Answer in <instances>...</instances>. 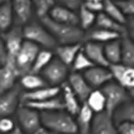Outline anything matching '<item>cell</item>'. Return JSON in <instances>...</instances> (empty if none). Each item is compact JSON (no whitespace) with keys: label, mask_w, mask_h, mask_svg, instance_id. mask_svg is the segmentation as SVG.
Returning <instances> with one entry per match:
<instances>
[{"label":"cell","mask_w":134,"mask_h":134,"mask_svg":"<svg viewBox=\"0 0 134 134\" xmlns=\"http://www.w3.org/2000/svg\"><path fill=\"white\" fill-rule=\"evenodd\" d=\"M41 125L56 134H76L77 126L73 117L64 110L43 111L40 114Z\"/></svg>","instance_id":"1"},{"label":"cell","mask_w":134,"mask_h":134,"mask_svg":"<svg viewBox=\"0 0 134 134\" xmlns=\"http://www.w3.org/2000/svg\"><path fill=\"white\" fill-rule=\"evenodd\" d=\"M44 28H46L47 31L55 38V40H58L63 45L68 44H77L84 37V31L79 26H69L56 23L48 16L41 18Z\"/></svg>","instance_id":"2"},{"label":"cell","mask_w":134,"mask_h":134,"mask_svg":"<svg viewBox=\"0 0 134 134\" xmlns=\"http://www.w3.org/2000/svg\"><path fill=\"white\" fill-rule=\"evenodd\" d=\"M105 97V113L113 116L114 111L124 103L128 101V93L125 88L117 83H107L101 89Z\"/></svg>","instance_id":"3"},{"label":"cell","mask_w":134,"mask_h":134,"mask_svg":"<svg viewBox=\"0 0 134 134\" xmlns=\"http://www.w3.org/2000/svg\"><path fill=\"white\" fill-rule=\"evenodd\" d=\"M39 52L40 47L36 44H33L32 42L26 40L23 42L20 51L15 58V65L19 76H23L30 72L31 66L35 62Z\"/></svg>","instance_id":"4"},{"label":"cell","mask_w":134,"mask_h":134,"mask_svg":"<svg viewBox=\"0 0 134 134\" xmlns=\"http://www.w3.org/2000/svg\"><path fill=\"white\" fill-rule=\"evenodd\" d=\"M23 37L26 41L32 42L38 46H43L46 48H52L56 45L57 41L43 26L38 24L27 25L23 29Z\"/></svg>","instance_id":"5"},{"label":"cell","mask_w":134,"mask_h":134,"mask_svg":"<svg viewBox=\"0 0 134 134\" xmlns=\"http://www.w3.org/2000/svg\"><path fill=\"white\" fill-rule=\"evenodd\" d=\"M1 39H2V41L4 43L7 55H8L7 62L11 63L13 66L16 68L15 58H16V56L18 55V53L20 51V47H21V44H23V42H24L23 29H21L20 27L11 28L9 31L2 33Z\"/></svg>","instance_id":"6"},{"label":"cell","mask_w":134,"mask_h":134,"mask_svg":"<svg viewBox=\"0 0 134 134\" xmlns=\"http://www.w3.org/2000/svg\"><path fill=\"white\" fill-rule=\"evenodd\" d=\"M108 70L111 74V77L117 81V84L120 85L126 90H132L134 88V68L127 66L122 63L109 64Z\"/></svg>","instance_id":"7"},{"label":"cell","mask_w":134,"mask_h":134,"mask_svg":"<svg viewBox=\"0 0 134 134\" xmlns=\"http://www.w3.org/2000/svg\"><path fill=\"white\" fill-rule=\"evenodd\" d=\"M42 73L43 76L45 77V80L49 84L56 87V85L63 83L64 80L66 79V76H68V66L63 64L58 58H53L51 62L44 68Z\"/></svg>","instance_id":"8"},{"label":"cell","mask_w":134,"mask_h":134,"mask_svg":"<svg viewBox=\"0 0 134 134\" xmlns=\"http://www.w3.org/2000/svg\"><path fill=\"white\" fill-rule=\"evenodd\" d=\"M17 119L19 121L20 126L28 133H33L38 130L41 125L40 113L32 108H29L21 104L17 109Z\"/></svg>","instance_id":"9"},{"label":"cell","mask_w":134,"mask_h":134,"mask_svg":"<svg viewBox=\"0 0 134 134\" xmlns=\"http://www.w3.org/2000/svg\"><path fill=\"white\" fill-rule=\"evenodd\" d=\"M83 77L91 88L104 86L113 80L111 74L109 70H107V68H102V66H97V65L84 71Z\"/></svg>","instance_id":"10"},{"label":"cell","mask_w":134,"mask_h":134,"mask_svg":"<svg viewBox=\"0 0 134 134\" xmlns=\"http://www.w3.org/2000/svg\"><path fill=\"white\" fill-rule=\"evenodd\" d=\"M90 130L92 134H117V128L113 117L105 111L93 116Z\"/></svg>","instance_id":"11"},{"label":"cell","mask_w":134,"mask_h":134,"mask_svg":"<svg viewBox=\"0 0 134 134\" xmlns=\"http://www.w3.org/2000/svg\"><path fill=\"white\" fill-rule=\"evenodd\" d=\"M68 85L72 89V91L75 94V97L79 100H81L83 103L86 102L88 96L92 91V88L85 81V79L81 73L73 72L72 74H70Z\"/></svg>","instance_id":"12"},{"label":"cell","mask_w":134,"mask_h":134,"mask_svg":"<svg viewBox=\"0 0 134 134\" xmlns=\"http://www.w3.org/2000/svg\"><path fill=\"white\" fill-rule=\"evenodd\" d=\"M48 17L56 23L77 26L79 25V16L75 12L64 8L63 5H54L48 13Z\"/></svg>","instance_id":"13"},{"label":"cell","mask_w":134,"mask_h":134,"mask_svg":"<svg viewBox=\"0 0 134 134\" xmlns=\"http://www.w3.org/2000/svg\"><path fill=\"white\" fill-rule=\"evenodd\" d=\"M83 52L86 54V56L89 58V60L93 63V65L102 66V68H108L109 63L107 62V60L105 58L103 44L89 41L85 44V47H84Z\"/></svg>","instance_id":"14"},{"label":"cell","mask_w":134,"mask_h":134,"mask_svg":"<svg viewBox=\"0 0 134 134\" xmlns=\"http://www.w3.org/2000/svg\"><path fill=\"white\" fill-rule=\"evenodd\" d=\"M19 101L18 89H11L10 91L0 94V118L9 117L17 109Z\"/></svg>","instance_id":"15"},{"label":"cell","mask_w":134,"mask_h":134,"mask_svg":"<svg viewBox=\"0 0 134 134\" xmlns=\"http://www.w3.org/2000/svg\"><path fill=\"white\" fill-rule=\"evenodd\" d=\"M60 92L59 87H44L40 88L33 91H27L23 96L20 97V100L23 103L26 102H41L45 101L48 99H53L55 97H57Z\"/></svg>","instance_id":"16"},{"label":"cell","mask_w":134,"mask_h":134,"mask_svg":"<svg viewBox=\"0 0 134 134\" xmlns=\"http://www.w3.org/2000/svg\"><path fill=\"white\" fill-rule=\"evenodd\" d=\"M19 74L15 66L11 63L5 62L2 66H0V94H3L11 89H13L16 77Z\"/></svg>","instance_id":"17"},{"label":"cell","mask_w":134,"mask_h":134,"mask_svg":"<svg viewBox=\"0 0 134 134\" xmlns=\"http://www.w3.org/2000/svg\"><path fill=\"white\" fill-rule=\"evenodd\" d=\"M23 105L32 108L37 111H56V110H64V104L60 97H55L41 102H26Z\"/></svg>","instance_id":"18"},{"label":"cell","mask_w":134,"mask_h":134,"mask_svg":"<svg viewBox=\"0 0 134 134\" xmlns=\"http://www.w3.org/2000/svg\"><path fill=\"white\" fill-rule=\"evenodd\" d=\"M62 102L64 104V109L69 115L76 116L79 114L81 108L79 99L75 97L72 89L66 83H63V87H62Z\"/></svg>","instance_id":"19"},{"label":"cell","mask_w":134,"mask_h":134,"mask_svg":"<svg viewBox=\"0 0 134 134\" xmlns=\"http://www.w3.org/2000/svg\"><path fill=\"white\" fill-rule=\"evenodd\" d=\"M76 116H77V120L75 122L77 126V132H80L81 134H89L93 118L92 110L88 107L86 103H83V105L80 108L79 114Z\"/></svg>","instance_id":"20"},{"label":"cell","mask_w":134,"mask_h":134,"mask_svg":"<svg viewBox=\"0 0 134 134\" xmlns=\"http://www.w3.org/2000/svg\"><path fill=\"white\" fill-rule=\"evenodd\" d=\"M96 25L98 28L100 29H105L108 31H113V32H117L121 37H127V29L124 25H120L118 23H116L115 20H113L111 18H109L106 14L99 13L96 17Z\"/></svg>","instance_id":"21"},{"label":"cell","mask_w":134,"mask_h":134,"mask_svg":"<svg viewBox=\"0 0 134 134\" xmlns=\"http://www.w3.org/2000/svg\"><path fill=\"white\" fill-rule=\"evenodd\" d=\"M82 49V45L80 43L77 44H68V45H61L56 48V53L58 55V59L65 64L66 66L72 65L74 58L79 52Z\"/></svg>","instance_id":"22"},{"label":"cell","mask_w":134,"mask_h":134,"mask_svg":"<svg viewBox=\"0 0 134 134\" xmlns=\"http://www.w3.org/2000/svg\"><path fill=\"white\" fill-rule=\"evenodd\" d=\"M13 23V9L12 2L0 0V31L2 33L9 31Z\"/></svg>","instance_id":"23"},{"label":"cell","mask_w":134,"mask_h":134,"mask_svg":"<svg viewBox=\"0 0 134 134\" xmlns=\"http://www.w3.org/2000/svg\"><path fill=\"white\" fill-rule=\"evenodd\" d=\"M12 9L20 23H27L31 17L32 2L29 0H14L12 1Z\"/></svg>","instance_id":"24"},{"label":"cell","mask_w":134,"mask_h":134,"mask_svg":"<svg viewBox=\"0 0 134 134\" xmlns=\"http://www.w3.org/2000/svg\"><path fill=\"white\" fill-rule=\"evenodd\" d=\"M88 107L92 110V113H102L105 110V97L101 90H92L90 94L88 96L86 102Z\"/></svg>","instance_id":"25"},{"label":"cell","mask_w":134,"mask_h":134,"mask_svg":"<svg viewBox=\"0 0 134 134\" xmlns=\"http://www.w3.org/2000/svg\"><path fill=\"white\" fill-rule=\"evenodd\" d=\"M111 117L117 125L121 122H134V104L124 103L114 111Z\"/></svg>","instance_id":"26"},{"label":"cell","mask_w":134,"mask_h":134,"mask_svg":"<svg viewBox=\"0 0 134 134\" xmlns=\"http://www.w3.org/2000/svg\"><path fill=\"white\" fill-rule=\"evenodd\" d=\"M121 45V58L120 63L127 66H133L134 64V43L128 37H124L120 40Z\"/></svg>","instance_id":"27"},{"label":"cell","mask_w":134,"mask_h":134,"mask_svg":"<svg viewBox=\"0 0 134 134\" xmlns=\"http://www.w3.org/2000/svg\"><path fill=\"white\" fill-rule=\"evenodd\" d=\"M103 49H104L105 58L109 64L120 63V58H121L120 39L106 43L105 45H103Z\"/></svg>","instance_id":"28"},{"label":"cell","mask_w":134,"mask_h":134,"mask_svg":"<svg viewBox=\"0 0 134 134\" xmlns=\"http://www.w3.org/2000/svg\"><path fill=\"white\" fill-rule=\"evenodd\" d=\"M121 38V36L117 32H113V31H108L105 29H94L92 30L90 33L88 35V39L91 42H96V43H108L115 40H119Z\"/></svg>","instance_id":"29"},{"label":"cell","mask_w":134,"mask_h":134,"mask_svg":"<svg viewBox=\"0 0 134 134\" xmlns=\"http://www.w3.org/2000/svg\"><path fill=\"white\" fill-rule=\"evenodd\" d=\"M20 84L28 91H33V90H37V89H40V88L47 87L46 86L47 83L45 80L42 79L38 74H32V73H28V74H25L21 76Z\"/></svg>","instance_id":"30"},{"label":"cell","mask_w":134,"mask_h":134,"mask_svg":"<svg viewBox=\"0 0 134 134\" xmlns=\"http://www.w3.org/2000/svg\"><path fill=\"white\" fill-rule=\"evenodd\" d=\"M103 13L120 25H124L127 21L126 16L120 12V10L116 7L114 1H110V0L103 1Z\"/></svg>","instance_id":"31"},{"label":"cell","mask_w":134,"mask_h":134,"mask_svg":"<svg viewBox=\"0 0 134 134\" xmlns=\"http://www.w3.org/2000/svg\"><path fill=\"white\" fill-rule=\"evenodd\" d=\"M53 59V54L52 52L49 51H46V49H43V51H40L36 57V60L33 62L32 66H31V70L29 73H32V74H38V72L40 71H43L44 68L51 62V60Z\"/></svg>","instance_id":"32"},{"label":"cell","mask_w":134,"mask_h":134,"mask_svg":"<svg viewBox=\"0 0 134 134\" xmlns=\"http://www.w3.org/2000/svg\"><path fill=\"white\" fill-rule=\"evenodd\" d=\"M80 15H79V24L81 25V29L82 30H87L89 29L93 23L96 21V17H97V14L90 12V11H88L83 4L81 5L80 8Z\"/></svg>","instance_id":"33"},{"label":"cell","mask_w":134,"mask_h":134,"mask_svg":"<svg viewBox=\"0 0 134 134\" xmlns=\"http://www.w3.org/2000/svg\"><path fill=\"white\" fill-rule=\"evenodd\" d=\"M72 66H73V70L74 72L79 73L81 71H86L88 69L92 68L93 63L89 60V58L86 56V54L83 52V49H81L79 52V54L76 55V57L74 58V61L72 63Z\"/></svg>","instance_id":"34"},{"label":"cell","mask_w":134,"mask_h":134,"mask_svg":"<svg viewBox=\"0 0 134 134\" xmlns=\"http://www.w3.org/2000/svg\"><path fill=\"white\" fill-rule=\"evenodd\" d=\"M33 2H35L36 13L40 18L48 16L49 11L55 5V1L53 0H36Z\"/></svg>","instance_id":"35"},{"label":"cell","mask_w":134,"mask_h":134,"mask_svg":"<svg viewBox=\"0 0 134 134\" xmlns=\"http://www.w3.org/2000/svg\"><path fill=\"white\" fill-rule=\"evenodd\" d=\"M116 7L120 10V12L126 15L134 14V1L133 0H117L114 2Z\"/></svg>","instance_id":"36"},{"label":"cell","mask_w":134,"mask_h":134,"mask_svg":"<svg viewBox=\"0 0 134 134\" xmlns=\"http://www.w3.org/2000/svg\"><path fill=\"white\" fill-rule=\"evenodd\" d=\"M83 5L90 12L94 14H99L103 12V1L102 0H87L83 3Z\"/></svg>","instance_id":"37"},{"label":"cell","mask_w":134,"mask_h":134,"mask_svg":"<svg viewBox=\"0 0 134 134\" xmlns=\"http://www.w3.org/2000/svg\"><path fill=\"white\" fill-rule=\"evenodd\" d=\"M14 121L10 117H2L0 118V133H11L14 130Z\"/></svg>","instance_id":"38"},{"label":"cell","mask_w":134,"mask_h":134,"mask_svg":"<svg viewBox=\"0 0 134 134\" xmlns=\"http://www.w3.org/2000/svg\"><path fill=\"white\" fill-rule=\"evenodd\" d=\"M116 128H117V134H134L133 122H121Z\"/></svg>","instance_id":"39"},{"label":"cell","mask_w":134,"mask_h":134,"mask_svg":"<svg viewBox=\"0 0 134 134\" xmlns=\"http://www.w3.org/2000/svg\"><path fill=\"white\" fill-rule=\"evenodd\" d=\"M61 2L64 8L73 11V12H75L76 10H80L81 5L83 4L82 1H80V0H64V1H61Z\"/></svg>","instance_id":"40"},{"label":"cell","mask_w":134,"mask_h":134,"mask_svg":"<svg viewBox=\"0 0 134 134\" xmlns=\"http://www.w3.org/2000/svg\"><path fill=\"white\" fill-rule=\"evenodd\" d=\"M7 59H8V55H7L5 46H4V43L1 39V37H0V66L5 64Z\"/></svg>","instance_id":"41"},{"label":"cell","mask_w":134,"mask_h":134,"mask_svg":"<svg viewBox=\"0 0 134 134\" xmlns=\"http://www.w3.org/2000/svg\"><path fill=\"white\" fill-rule=\"evenodd\" d=\"M31 134H54L53 132H51V131H48V130H46L45 128H43V127H40L38 130H36L33 133H31Z\"/></svg>","instance_id":"42"},{"label":"cell","mask_w":134,"mask_h":134,"mask_svg":"<svg viewBox=\"0 0 134 134\" xmlns=\"http://www.w3.org/2000/svg\"><path fill=\"white\" fill-rule=\"evenodd\" d=\"M10 134H24V132L20 130V128H18V127H15L14 128V130L11 132Z\"/></svg>","instance_id":"43"}]
</instances>
